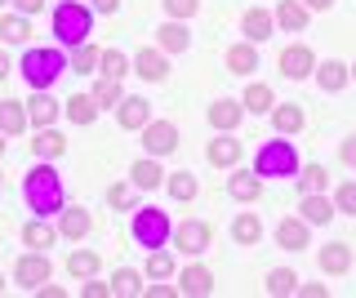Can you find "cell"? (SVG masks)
<instances>
[{
  "label": "cell",
  "mask_w": 356,
  "mask_h": 298,
  "mask_svg": "<svg viewBox=\"0 0 356 298\" xmlns=\"http://www.w3.org/2000/svg\"><path fill=\"white\" fill-rule=\"evenodd\" d=\"M245 36H250V40H267V36H272V18H267L263 9H250V14H245Z\"/></svg>",
  "instance_id": "cell-25"
},
{
  "label": "cell",
  "mask_w": 356,
  "mask_h": 298,
  "mask_svg": "<svg viewBox=\"0 0 356 298\" xmlns=\"http://www.w3.org/2000/svg\"><path fill=\"white\" fill-rule=\"evenodd\" d=\"M0 183H5V179H0Z\"/></svg>",
  "instance_id": "cell-58"
},
{
  "label": "cell",
  "mask_w": 356,
  "mask_h": 298,
  "mask_svg": "<svg viewBox=\"0 0 356 298\" xmlns=\"http://www.w3.org/2000/svg\"><path fill=\"white\" fill-rule=\"evenodd\" d=\"M227 67H232V72H241V76H250L254 67H259V53H254L250 45H236V49L227 53Z\"/></svg>",
  "instance_id": "cell-28"
},
{
  "label": "cell",
  "mask_w": 356,
  "mask_h": 298,
  "mask_svg": "<svg viewBox=\"0 0 356 298\" xmlns=\"http://www.w3.org/2000/svg\"><path fill=\"white\" fill-rule=\"evenodd\" d=\"M241 116H245V112H241L236 103H227V98L209 107V125H214V129H236V125H241Z\"/></svg>",
  "instance_id": "cell-18"
},
{
  "label": "cell",
  "mask_w": 356,
  "mask_h": 298,
  "mask_svg": "<svg viewBox=\"0 0 356 298\" xmlns=\"http://www.w3.org/2000/svg\"><path fill=\"white\" fill-rule=\"evenodd\" d=\"M170 231L174 227H170V218H165L161 209H143V214L134 218V236H138L147 249H161L165 240H170Z\"/></svg>",
  "instance_id": "cell-5"
},
{
  "label": "cell",
  "mask_w": 356,
  "mask_h": 298,
  "mask_svg": "<svg viewBox=\"0 0 356 298\" xmlns=\"http://www.w3.org/2000/svg\"><path fill=\"white\" fill-rule=\"evenodd\" d=\"M209 240H214V227L200 223V218H192V223L178 227V249H183V254H205Z\"/></svg>",
  "instance_id": "cell-6"
},
{
  "label": "cell",
  "mask_w": 356,
  "mask_h": 298,
  "mask_svg": "<svg viewBox=\"0 0 356 298\" xmlns=\"http://www.w3.org/2000/svg\"><path fill=\"white\" fill-rule=\"evenodd\" d=\"M31 147H36V156L54 160V156H63V151H67V138H63V134H54V129H40Z\"/></svg>",
  "instance_id": "cell-20"
},
{
  "label": "cell",
  "mask_w": 356,
  "mask_h": 298,
  "mask_svg": "<svg viewBox=\"0 0 356 298\" xmlns=\"http://www.w3.org/2000/svg\"><path fill=\"white\" fill-rule=\"evenodd\" d=\"M339 209H343V214H356V183H348L339 192Z\"/></svg>",
  "instance_id": "cell-45"
},
{
  "label": "cell",
  "mask_w": 356,
  "mask_h": 298,
  "mask_svg": "<svg viewBox=\"0 0 356 298\" xmlns=\"http://www.w3.org/2000/svg\"><path fill=\"white\" fill-rule=\"evenodd\" d=\"M143 142H147V151L165 156V151L178 147V134H174V125H147V129H143Z\"/></svg>",
  "instance_id": "cell-10"
},
{
  "label": "cell",
  "mask_w": 356,
  "mask_h": 298,
  "mask_svg": "<svg viewBox=\"0 0 356 298\" xmlns=\"http://www.w3.org/2000/svg\"><path fill=\"white\" fill-rule=\"evenodd\" d=\"M276 129H281V134H294V129H303V112H298L294 103H285V107H276Z\"/></svg>",
  "instance_id": "cell-31"
},
{
  "label": "cell",
  "mask_w": 356,
  "mask_h": 298,
  "mask_svg": "<svg viewBox=\"0 0 356 298\" xmlns=\"http://www.w3.org/2000/svg\"><path fill=\"white\" fill-rule=\"evenodd\" d=\"M98 67L107 72V81H120V76H125V53H120V49H103V53H98Z\"/></svg>",
  "instance_id": "cell-34"
},
{
  "label": "cell",
  "mask_w": 356,
  "mask_h": 298,
  "mask_svg": "<svg viewBox=\"0 0 356 298\" xmlns=\"http://www.w3.org/2000/svg\"><path fill=\"white\" fill-rule=\"evenodd\" d=\"M170 196H174V201H192V196H196V179H192V174H174V179H170Z\"/></svg>",
  "instance_id": "cell-38"
},
{
  "label": "cell",
  "mask_w": 356,
  "mask_h": 298,
  "mask_svg": "<svg viewBox=\"0 0 356 298\" xmlns=\"http://www.w3.org/2000/svg\"><path fill=\"white\" fill-rule=\"evenodd\" d=\"M298 183H303V192H321V187L330 183V174L321 169V165H307V169H303V179H298Z\"/></svg>",
  "instance_id": "cell-41"
},
{
  "label": "cell",
  "mask_w": 356,
  "mask_h": 298,
  "mask_svg": "<svg viewBox=\"0 0 356 298\" xmlns=\"http://www.w3.org/2000/svg\"><path fill=\"white\" fill-rule=\"evenodd\" d=\"M0 36L9 40V45H22V40L31 36V27H27V18H0Z\"/></svg>",
  "instance_id": "cell-33"
},
{
  "label": "cell",
  "mask_w": 356,
  "mask_h": 298,
  "mask_svg": "<svg viewBox=\"0 0 356 298\" xmlns=\"http://www.w3.org/2000/svg\"><path fill=\"white\" fill-rule=\"evenodd\" d=\"M22 72H27L31 90H49V85L67 72V58L58 49H31V53H22Z\"/></svg>",
  "instance_id": "cell-2"
},
{
  "label": "cell",
  "mask_w": 356,
  "mask_h": 298,
  "mask_svg": "<svg viewBox=\"0 0 356 298\" xmlns=\"http://www.w3.org/2000/svg\"><path fill=\"white\" fill-rule=\"evenodd\" d=\"M156 36H161V49H165V53H183L187 45H192V31L178 23V18H174V23H165Z\"/></svg>",
  "instance_id": "cell-12"
},
{
  "label": "cell",
  "mask_w": 356,
  "mask_h": 298,
  "mask_svg": "<svg viewBox=\"0 0 356 298\" xmlns=\"http://www.w3.org/2000/svg\"><path fill=\"white\" fill-rule=\"evenodd\" d=\"M0 290H5V276H0Z\"/></svg>",
  "instance_id": "cell-54"
},
{
  "label": "cell",
  "mask_w": 356,
  "mask_h": 298,
  "mask_svg": "<svg viewBox=\"0 0 356 298\" xmlns=\"http://www.w3.org/2000/svg\"><path fill=\"white\" fill-rule=\"evenodd\" d=\"M205 156H209V165H236L241 160V142L236 138H214Z\"/></svg>",
  "instance_id": "cell-19"
},
{
  "label": "cell",
  "mask_w": 356,
  "mask_h": 298,
  "mask_svg": "<svg viewBox=\"0 0 356 298\" xmlns=\"http://www.w3.org/2000/svg\"><path fill=\"white\" fill-rule=\"evenodd\" d=\"M161 179H165V174H161V165H152V160H138V165H134V183H138L143 192L161 187Z\"/></svg>",
  "instance_id": "cell-30"
},
{
  "label": "cell",
  "mask_w": 356,
  "mask_h": 298,
  "mask_svg": "<svg viewBox=\"0 0 356 298\" xmlns=\"http://www.w3.org/2000/svg\"><path fill=\"white\" fill-rule=\"evenodd\" d=\"M0 151H5V142H0Z\"/></svg>",
  "instance_id": "cell-55"
},
{
  "label": "cell",
  "mask_w": 356,
  "mask_h": 298,
  "mask_svg": "<svg viewBox=\"0 0 356 298\" xmlns=\"http://www.w3.org/2000/svg\"><path fill=\"white\" fill-rule=\"evenodd\" d=\"M147 120H152L147 98H125V103H120V125L125 129H147Z\"/></svg>",
  "instance_id": "cell-7"
},
{
  "label": "cell",
  "mask_w": 356,
  "mask_h": 298,
  "mask_svg": "<svg viewBox=\"0 0 356 298\" xmlns=\"http://www.w3.org/2000/svg\"><path fill=\"white\" fill-rule=\"evenodd\" d=\"M316 76H321V90H330V94H339L343 85H348V67H343V63H325Z\"/></svg>",
  "instance_id": "cell-26"
},
{
  "label": "cell",
  "mask_w": 356,
  "mask_h": 298,
  "mask_svg": "<svg viewBox=\"0 0 356 298\" xmlns=\"http://www.w3.org/2000/svg\"><path fill=\"white\" fill-rule=\"evenodd\" d=\"M111 285H85V298H107Z\"/></svg>",
  "instance_id": "cell-48"
},
{
  "label": "cell",
  "mask_w": 356,
  "mask_h": 298,
  "mask_svg": "<svg viewBox=\"0 0 356 298\" xmlns=\"http://www.w3.org/2000/svg\"><path fill=\"white\" fill-rule=\"evenodd\" d=\"M200 9V0H165V14L170 18H192Z\"/></svg>",
  "instance_id": "cell-43"
},
{
  "label": "cell",
  "mask_w": 356,
  "mask_h": 298,
  "mask_svg": "<svg viewBox=\"0 0 356 298\" xmlns=\"http://www.w3.org/2000/svg\"><path fill=\"white\" fill-rule=\"evenodd\" d=\"M298 169V156L289 142H263L259 160H254V174L259 179H289V174Z\"/></svg>",
  "instance_id": "cell-3"
},
{
  "label": "cell",
  "mask_w": 356,
  "mask_h": 298,
  "mask_svg": "<svg viewBox=\"0 0 356 298\" xmlns=\"http://www.w3.org/2000/svg\"><path fill=\"white\" fill-rule=\"evenodd\" d=\"M94 63H98V49H89V45H81L72 53V72H89Z\"/></svg>",
  "instance_id": "cell-44"
},
{
  "label": "cell",
  "mask_w": 356,
  "mask_h": 298,
  "mask_svg": "<svg viewBox=\"0 0 356 298\" xmlns=\"http://www.w3.org/2000/svg\"><path fill=\"white\" fill-rule=\"evenodd\" d=\"M5 76H9V58H5V53H0V81H5Z\"/></svg>",
  "instance_id": "cell-53"
},
{
  "label": "cell",
  "mask_w": 356,
  "mask_h": 298,
  "mask_svg": "<svg viewBox=\"0 0 356 298\" xmlns=\"http://www.w3.org/2000/svg\"><path fill=\"white\" fill-rule=\"evenodd\" d=\"M44 281H49V263H44L40 254H31V258L18 263V285H27V290H40Z\"/></svg>",
  "instance_id": "cell-8"
},
{
  "label": "cell",
  "mask_w": 356,
  "mask_h": 298,
  "mask_svg": "<svg viewBox=\"0 0 356 298\" xmlns=\"http://www.w3.org/2000/svg\"><path fill=\"white\" fill-rule=\"evenodd\" d=\"M67 116H72L76 125H89V120L98 116V103H94V94H76L72 103H67Z\"/></svg>",
  "instance_id": "cell-21"
},
{
  "label": "cell",
  "mask_w": 356,
  "mask_h": 298,
  "mask_svg": "<svg viewBox=\"0 0 356 298\" xmlns=\"http://www.w3.org/2000/svg\"><path fill=\"white\" fill-rule=\"evenodd\" d=\"M170 272H174V258H170V254H152V263H147V276H152V281H165Z\"/></svg>",
  "instance_id": "cell-42"
},
{
  "label": "cell",
  "mask_w": 356,
  "mask_h": 298,
  "mask_svg": "<svg viewBox=\"0 0 356 298\" xmlns=\"http://www.w3.org/2000/svg\"><path fill=\"white\" fill-rule=\"evenodd\" d=\"M98 263H103L98 254L81 249V254H72V258H67V272H72V276H94V272H98Z\"/></svg>",
  "instance_id": "cell-32"
},
{
  "label": "cell",
  "mask_w": 356,
  "mask_h": 298,
  "mask_svg": "<svg viewBox=\"0 0 356 298\" xmlns=\"http://www.w3.org/2000/svg\"><path fill=\"white\" fill-rule=\"evenodd\" d=\"M22 240H27L31 249H49L54 245V231L44 227V223H27V227H22Z\"/></svg>",
  "instance_id": "cell-35"
},
{
  "label": "cell",
  "mask_w": 356,
  "mask_h": 298,
  "mask_svg": "<svg viewBox=\"0 0 356 298\" xmlns=\"http://www.w3.org/2000/svg\"><path fill=\"white\" fill-rule=\"evenodd\" d=\"M22 129H27V112H22V103L5 98V103H0V134H22Z\"/></svg>",
  "instance_id": "cell-14"
},
{
  "label": "cell",
  "mask_w": 356,
  "mask_h": 298,
  "mask_svg": "<svg viewBox=\"0 0 356 298\" xmlns=\"http://www.w3.org/2000/svg\"><path fill=\"white\" fill-rule=\"evenodd\" d=\"M352 76H356V67H352Z\"/></svg>",
  "instance_id": "cell-56"
},
{
  "label": "cell",
  "mask_w": 356,
  "mask_h": 298,
  "mask_svg": "<svg viewBox=\"0 0 356 298\" xmlns=\"http://www.w3.org/2000/svg\"><path fill=\"white\" fill-rule=\"evenodd\" d=\"M22 196H27V205L36 209V214H58L63 209V179L49 169V165H36V169L27 174Z\"/></svg>",
  "instance_id": "cell-1"
},
{
  "label": "cell",
  "mask_w": 356,
  "mask_h": 298,
  "mask_svg": "<svg viewBox=\"0 0 356 298\" xmlns=\"http://www.w3.org/2000/svg\"><path fill=\"white\" fill-rule=\"evenodd\" d=\"M107 196H111V205H116V209H125V205H129V187H111Z\"/></svg>",
  "instance_id": "cell-46"
},
{
  "label": "cell",
  "mask_w": 356,
  "mask_h": 298,
  "mask_svg": "<svg viewBox=\"0 0 356 298\" xmlns=\"http://www.w3.org/2000/svg\"><path fill=\"white\" fill-rule=\"evenodd\" d=\"M0 5H5V0H0Z\"/></svg>",
  "instance_id": "cell-57"
},
{
  "label": "cell",
  "mask_w": 356,
  "mask_h": 298,
  "mask_svg": "<svg viewBox=\"0 0 356 298\" xmlns=\"http://www.w3.org/2000/svg\"><path fill=\"white\" fill-rule=\"evenodd\" d=\"M14 5L22 9V14H40V9H44V0H14Z\"/></svg>",
  "instance_id": "cell-47"
},
{
  "label": "cell",
  "mask_w": 356,
  "mask_h": 298,
  "mask_svg": "<svg viewBox=\"0 0 356 298\" xmlns=\"http://www.w3.org/2000/svg\"><path fill=\"white\" fill-rule=\"evenodd\" d=\"M348 267H352V249H348V245H330V249H321V272L343 276Z\"/></svg>",
  "instance_id": "cell-15"
},
{
  "label": "cell",
  "mask_w": 356,
  "mask_h": 298,
  "mask_svg": "<svg viewBox=\"0 0 356 298\" xmlns=\"http://www.w3.org/2000/svg\"><path fill=\"white\" fill-rule=\"evenodd\" d=\"M178 290H183V294H192V298H200V294H209V290H214V276H209L205 267H187L183 276H178Z\"/></svg>",
  "instance_id": "cell-13"
},
{
  "label": "cell",
  "mask_w": 356,
  "mask_h": 298,
  "mask_svg": "<svg viewBox=\"0 0 356 298\" xmlns=\"http://www.w3.org/2000/svg\"><path fill=\"white\" fill-rule=\"evenodd\" d=\"M281 72L289 76V81H303V76L312 72V49H303V45L285 49V53H281Z\"/></svg>",
  "instance_id": "cell-9"
},
{
  "label": "cell",
  "mask_w": 356,
  "mask_h": 298,
  "mask_svg": "<svg viewBox=\"0 0 356 298\" xmlns=\"http://www.w3.org/2000/svg\"><path fill=\"white\" fill-rule=\"evenodd\" d=\"M276 245H281V249H307V227L298 223V218H281V227H276Z\"/></svg>",
  "instance_id": "cell-11"
},
{
  "label": "cell",
  "mask_w": 356,
  "mask_h": 298,
  "mask_svg": "<svg viewBox=\"0 0 356 298\" xmlns=\"http://www.w3.org/2000/svg\"><path fill=\"white\" fill-rule=\"evenodd\" d=\"M343 160L356 165V138H352V142H343Z\"/></svg>",
  "instance_id": "cell-50"
},
{
  "label": "cell",
  "mask_w": 356,
  "mask_h": 298,
  "mask_svg": "<svg viewBox=\"0 0 356 298\" xmlns=\"http://www.w3.org/2000/svg\"><path fill=\"white\" fill-rule=\"evenodd\" d=\"M294 285H298L294 272H272L267 276V294H294Z\"/></svg>",
  "instance_id": "cell-39"
},
{
  "label": "cell",
  "mask_w": 356,
  "mask_h": 298,
  "mask_svg": "<svg viewBox=\"0 0 356 298\" xmlns=\"http://www.w3.org/2000/svg\"><path fill=\"white\" fill-rule=\"evenodd\" d=\"M232 236H236L241 245H254V240L263 236V223H259L254 214H241V218H236V227H232Z\"/></svg>",
  "instance_id": "cell-29"
},
{
  "label": "cell",
  "mask_w": 356,
  "mask_h": 298,
  "mask_svg": "<svg viewBox=\"0 0 356 298\" xmlns=\"http://www.w3.org/2000/svg\"><path fill=\"white\" fill-rule=\"evenodd\" d=\"M227 192L236 196V201H259V192H263V183L259 179H250V174H236V179L227 183Z\"/></svg>",
  "instance_id": "cell-27"
},
{
  "label": "cell",
  "mask_w": 356,
  "mask_h": 298,
  "mask_svg": "<svg viewBox=\"0 0 356 298\" xmlns=\"http://www.w3.org/2000/svg\"><path fill=\"white\" fill-rule=\"evenodd\" d=\"M303 218H307V223H321V227H325L330 218H334V205L325 201V196H307V201H303Z\"/></svg>",
  "instance_id": "cell-24"
},
{
  "label": "cell",
  "mask_w": 356,
  "mask_h": 298,
  "mask_svg": "<svg viewBox=\"0 0 356 298\" xmlns=\"http://www.w3.org/2000/svg\"><path fill=\"white\" fill-rule=\"evenodd\" d=\"M27 116H31V120H36V125L44 129L54 116H58V103H54V98H44V94H36V98L27 103Z\"/></svg>",
  "instance_id": "cell-23"
},
{
  "label": "cell",
  "mask_w": 356,
  "mask_h": 298,
  "mask_svg": "<svg viewBox=\"0 0 356 298\" xmlns=\"http://www.w3.org/2000/svg\"><path fill=\"white\" fill-rule=\"evenodd\" d=\"M94 5H98V9H103V14H111V9H116V5H120V0H94Z\"/></svg>",
  "instance_id": "cell-51"
},
{
  "label": "cell",
  "mask_w": 356,
  "mask_h": 298,
  "mask_svg": "<svg viewBox=\"0 0 356 298\" xmlns=\"http://www.w3.org/2000/svg\"><path fill=\"white\" fill-rule=\"evenodd\" d=\"M276 23L289 27V31H303L307 27V9L298 5V0H281V5H276Z\"/></svg>",
  "instance_id": "cell-16"
},
{
  "label": "cell",
  "mask_w": 356,
  "mask_h": 298,
  "mask_svg": "<svg viewBox=\"0 0 356 298\" xmlns=\"http://www.w3.org/2000/svg\"><path fill=\"white\" fill-rule=\"evenodd\" d=\"M147 294H152V298H174V285H152Z\"/></svg>",
  "instance_id": "cell-49"
},
{
  "label": "cell",
  "mask_w": 356,
  "mask_h": 298,
  "mask_svg": "<svg viewBox=\"0 0 356 298\" xmlns=\"http://www.w3.org/2000/svg\"><path fill=\"white\" fill-rule=\"evenodd\" d=\"M245 107H250V112H267V107H272V90H267V85H250V90H245Z\"/></svg>",
  "instance_id": "cell-37"
},
{
  "label": "cell",
  "mask_w": 356,
  "mask_h": 298,
  "mask_svg": "<svg viewBox=\"0 0 356 298\" xmlns=\"http://www.w3.org/2000/svg\"><path fill=\"white\" fill-rule=\"evenodd\" d=\"M134 67H138V76H143V81H165V58H161L156 49H138Z\"/></svg>",
  "instance_id": "cell-17"
},
{
  "label": "cell",
  "mask_w": 356,
  "mask_h": 298,
  "mask_svg": "<svg viewBox=\"0 0 356 298\" xmlns=\"http://www.w3.org/2000/svg\"><path fill=\"white\" fill-rule=\"evenodd\" d=\"M54 36H58L63 45H76V49H81L85 36H89V14H85L81 5H72V0L58 5V14H54Z\"/></svg>",
  "instance_id": "cell-4"
},
{
  "label": "cell",
  "mask_w": 356,
  "mask_h": 298,
  "mask_svg": "<svg viewBox=\"0 0 356 298\" xmlns=\"http://www.w3.org/2000/svg\"><path fill=\"white\" fill-rule=\"evenodd\" d=\"M111 294H143V281L134 272H116V281H111Z\"/></svg>",
  "instance_id": "cell-40"
},
{
  "label": "cell",
  "mask_w": 356,
  "mask_h": 298,
  "mask_svg": "<svg viewBox=\"0 0 356 298\" xmlns=\"http://www.w3.org/2000/svg\"><path fill=\"white\" fill-rule=\"evenodd\" d=\"M89 227H94V223H89V214H85V209H67V214H63V223H58V231H63V236L67 240H76V236H85V231Z\"/></svg>",
  "instance_id": "cell-22"
},
{
  "label": "cell",
  "mask_w": 356,
  "mask_h": 298,
  "mask_svg": "<svg viewBox=\"0 0 356 298\" xmlns=\"http://www.w3.org/2000/svg\"><path fill=\"white\" fill-rule=\"evenodd\" d=\"M303 5H307V9H330L334 0H303Z\"/></svg>",
  "instance_id": "cell-52"
},
{
  "label": "cell",
  "mask_w": 356,
  "mask_h": 298,
  "mask_svg": "<svg viewBox=\"0 0 356 298\" xmlns=\"http://www.w3.org/2000/svg\"><path fill=\"white\" fill-rule=\"evenodd\" d=\"M94 103L98 107H116L120 103V81H107V76H103V81H98V90H94Z\"/></svg>",
  "instance_id": "cell-36"
}]
</instances>
